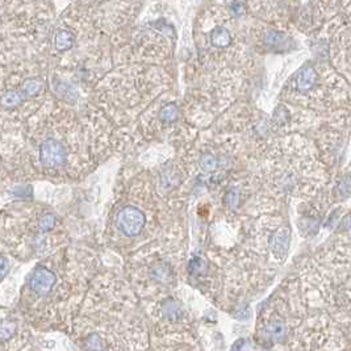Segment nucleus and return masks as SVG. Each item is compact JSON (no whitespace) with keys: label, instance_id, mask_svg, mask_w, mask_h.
<instances>
[{"label":"nucleus","instance_id":"nucleus-1","mask_svg":"<svg viewBox=\"0 0 351 351\" xmlns=\"http://www.w3.org/2000/svg\"><path fill=\"white\" fill-rule=\"evenodd\" d=\"M146 225V216L140 208L134 205L122 207L116 215V228L122 236L128 238L140 236Z\"/></svg>","mask_w":351,"mask_h":351},{"label":"nucleus","instance_id":"nucleus-2","mask_svg":"<svg viewBox=\"0 0 351 351\" xmlns=\"http://www.w3.org/2000/svg\"><path fill=\"white\" fill-rule=\"evenodd\" d=\"M66 161V152L59 142L54 140L45 141L40 149V162L44 169H58Z\"/></svg>","mask_w":351,"mask_h":351},{"label":"nucleus","instance_id":"nucleus-3","mask_svg":"<svg viewBox=\"0 0 351 351\" xmlns=\"http://www.w3.org/2000/svg\"><path fill=\"white\" fill-rule=\"evenodd\" d=\"M270 248L276 258L284 259L289 248V233L287 229L275 232L270 238Z\"/></svg>","mask_w":351,"mask_h":351},{"label":"nucleus","instance_id":"nucleus-4","mask_svg":"<svg viewBox=\"0 0 351 351\" xmlns=\"http://www.w3.org/2000/svg\"><path fill=\"white\" fill-rule=\"evenodd\" d=\"M316 82H317V71L314 70V67L305 66L299 71V74L296 77L295 85L300 92H307L313 88Z\"/></svg>","mask_w":351,"mask_h":351},{"label":"nucleus","instance_id":"nucleus-5","mask_svg":"<svg viewBox=\"0 0 351 351\" xmlns=\"http://www.w3.org/2000/svg\"><path fill=\"white\" fill-rule=\"evenodd\" d=\"M211 41L216 48H225V46H228L232 42V36H230V33L225 28L218 26V28H215V29L212 30Z\"/></svg>","mask_w":351,"mask_h":351},{"label":"nucleus","instance_id":"nucleus-6","mask_svg":"<svg viewBox=\"0 0 351 351\" xmlns=\"http://www.w3.org/2000/svg\"><path fill=\"white\" fill-rule=\"evenodd\" d=\"M268 333L271 334L273 340H281L285 334V328L283 325V322L280 321H272L268 325Z\"/></svg>","mask_w":351,"mask_h":351},{"label":"nucleus","instance_id":"nucleus-7","mask_svg":"<svg viewBox=\"0 0 351 351\" xmlns=\"http://www.w3.org/2000/svg\"><path fill=\"white\" fill-rule=\"evenodd\" d=\"M56 42L57 46H58L61 50L70 48L71 44H73V36H71L70 33H67V32H59V33L57 34Z\"/></svg>","mask_w":351,"mask_h":351},{"label":"nucleus","instance_id":"nucleus-8","mask_svg":"<svg viewBox=\"0 0 351 351\" xmlns=\"http://www.w3.org/2000/svg\"><path fill=\"white\" fill-rule=\"evenodd\" d=\"M200 165L204 171H215L217 169V159L211 154H205L200 161Z\"/></svg>","mask_w":351,"mask_h":351},{"label":"nucleus","instance_id":"nucleus-9","mask_svg":"<svg viewBox=\"0 0 351 351\" xmlns=\"http://www.w3.org/2000/svg\"><path fill=\"white\" fill-rule=\"evenodd\" d=\"M264 40H266L267 45H271V46H279L281 44V40H283V34L277 33V32H267L266 36H264Z\"/></svg>","mask_w":351,"mask_h":351},{"label":"nucleus","instance_id":"nucleus-10","mask_svg":"<svg viewBox=\"0 0 351 351\" xmlns=\"http://www.w3.org/2000/svg\"><path fill=\"white\" fill-rule=\"evenodd\" d=\"M161 116H162L163 120H166V121H173L177 116L176 107H175V105H167V107H165L162 109Z\"/></svg>","mask_w":351,"mask_h":351},{"label":"nucleus","instance_id":"nucleus-11","mask_svg":"<svg viewBox=\"0 0 351 351\" xmlns=\"http://www.w3.org/2000/svg\"><path fill=\"white\" fill-rule=\"evenodd\" d=\"M238 199H240L238 191H236V189H232V191H229V192L226 193L225 203L228 204L229 207H236L237 203H238Z\"/></svg>","mask_w":351,"mask_h":351}]
</instances>
